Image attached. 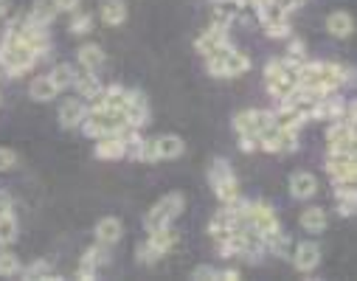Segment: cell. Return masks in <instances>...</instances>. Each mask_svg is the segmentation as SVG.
Returning a JSON list of instances; mask_svg holds the SVG:
<instances>
[{"instance_id": "obj_1", "label": "cell", "mask_w": 357, "mask_h": 281, "mask_svg": "<svg viewBox=\"0 0 357 281\" xmlns=\"http://www.w3.org/2000/svg\"><path fill=\"white\" fill-rule=\"evenodd\" d=\"M351 76H354V70L343 68L337 62H301L296 84L318 90L321 96H329V93H337L346 82H351Z\"/></svg>"}, {"instance_id": "obj_2", "label": "cell", "mask_w": 357, "mask_h": 281, "mask_svg": "<svg viewBox=\"0 0 357 281\" xmlns=\"http://www.w3.org/2000/svg\"><path fill=\"white\" fill-rule=\"evenodd\" d=\"M37 54L17 37L15 29H6V37L0 40V68H3V73L9 79H17L23 76L26 70H31L37 65Z\"/></svg>"}, {"instance_id": "obj_3", "label": "cell", "mask_w": 357, "mask_h": 281, "mask_svg": "<svg viewBox=\"0 0 357 281\" xmlns=\"http://www.w3.org/2000/svg\"><path fill=\"white\" fill-rule=\"evenodd\" d=\"M304 59H296V56H282V59H271L264 65V84H267V93L273 99H287L293 87H296V76H298V68H301Z\"/></svg>"}, {"instance_id": "obj_4", "label": "cell", "mask_w": 357, "mask_h": 281, "mask_svg": "<svg viewBox=\"0 0 357 281\" xmlns=\"http://www.w3.org/2000/svg\"><path fill=\"white\" fill-rule=\"evenodd\" d=\"M183 149H186V144H183V138L181 135H158V138H144L135 149H130V155L127 158H135V160H146V163H152V160H174V158H181L183 155Z\"/></svg>"}, {"instance_id": "obj_5", "label": "cell", "mask_w": 357, "mask_h": 281, "mask_svg": "<svg viewBox=\"0 0 357 281\" xmlns=\"http://www.w3.org/2000/svg\"><path fill=\"white\" fill-rule=\"evenodd\" d=\"M206 68L217 79H234V76H242L250 70V59L242 51H236L234 45H225L206 56Z\"/></svg>"}, {"instance_id": "obj_6", "label": "cell", "mask_w": 357, "mask_h": 281, "mask_svg": "<svg viewBox=\"0 0 357 281\" xmlns=\"http://www.w3.org/2000/svg\"><path fill=\"white\" fill-rule=\"evenodd\" d=\"M208 183H211V189L217 195V200L222 206H231L236 203L242 195H239V183H236V174L231 172L228 160L225 158H217L211 166H208Z\"/></svg>"}, {"instance_id": "obj_7", "label": "cell", "mask_w": 357, "mask_h": 281, "mask_svg": "<svg viewBox=\"0 0 357 281\" xmlns=\"http://www.w3.org/2000/svg\"><path fill=\"white\" fill-rule=\"evenodd\" d=\"M186 208V200H183V195L181 192H172V195H163L149 211H146V217H144V228H146V234L149 231H158V228H166V225H172L177 217H181V211Z\"/></svg>"}, {"instance_id": "obj_8", "label": "cell", "mask_w": 357, "mask_h": 281, "mask_svg": "<svg viewBox=\"0 0 357 281\" xmlns=\"http://www.w3.org/2000/svg\"><path fill=\"white\" fill-rule=\"evenodd\" d=\"M259 149H261V152H271V155L296 152V149H298V132L271 124L267 130H261V135H259Z\"/></svg>"}, {"instance_id": "obj_9", "label": "cell", "mask_w": 357, "mask_h": 281, "mask_svg": "<svg viewBox=\"0 0 357 281\" xmlns=\"http://www.w3.org/2000/svg\"><path fill=\"white\" fill-rule=\"evenodd\" d=\"M273 124V110H259V107H250V110H242L236 113L234 119V130L236 135H261V130H267Z\"/></svg>"}, {"instance_id": "obj_10", "label": "cell", "mask_w": 357, "mask_h": 281, "mask_svg": "<svg viewBox=\"0 0 357 281\" xmlns=\"http://www.w3.org/2000/svg\"><path fill=\"white\" fill-rule=\"evenodd\" d=\"M326 144H329V152H349V155H354V144H357L354 124H346L343 119L332 121L329 130H326Z\"/></svg>"}, {"instance_id": "obj_11", "label": "cell", "mask_w": 357, "mask_h": 281, "mask_svg": "<svg viewBox=\"0 0 357 281\" xmlns=\"http://www.w3.org/2000/svg\"><path fill=\"white\" fill-rule=\"evenodd\" d=\"M326 172H329L332 183H351L357 177V158L349 152H329Z\"/></svg>"}, {"instance_id": "obj_12", "label": "cell", "mask_w": 357, "mask_h": 281, "mask_svg": "<svg viewBox=\"0 0 357 281\" xmlns=\"http://www.w3.org/2000/svg\"><path fill=\"white\" fill-rule=\"evenodd\" d=\"M239 225H245V222H242V214H239L236 208L225 206L222 211H217V214L211 217V222H208V234H211L214 242H222V239H228L231 231H236Z\"/></svg>"}, {"instance_id": "obj_13", "label": "cell", "mask_w": 357, "mask_h": 281, "mask_svg": "<svg viewBox=\"0 0 357 281\" xmlns=\"http://www.w3.org/2000/svg\"><path fill=\"white\" fill-rule=\"evenodd\" d=\"M107 261H110V248L102 245V242H96L93 248H87V250H84L76 275H79L82 281H91V278H96V270H99L102 264H107Z\"/></svg>"}, {"instance_id": "obj_14", "label": "cell", "mask_w": 357, "mask_h": 281, "mask_svg": "<svg viewBox=\"0 0 357 281\" xmlns=\"http://www.w3.org/2000/svg\"><path fill=\"white\" fill-rule=\"evenodd\" d=\"M124 119L130 127H146L149 124V102L141 90H127V105H124Z\"/></svg>"}, {"instance_id": "obj_15", "label": "cell", "mask_w": 357, "mask_h": 281, "mask_svg": "<svg viewBox=\"0 0 357 281\" xmlns=\"http://www.w3.org/2000/svg\"><path fill=\"white\" fill-rule=\"evenodd\" d=\"M225 45H231L228 29H220V26H214V23H211V29H206V31L195 40V48H197V54H203V56H208V54H214V51H220V48H225Z\"/></svg>"}, {"instance_id": "obj_16", "label": "cell", "mask_w": 357, "mask_h": 281, "mask_svg": "<svg viewBox=\"0 0 357 281\" xmlns=\"http://www.w3.org/2000/svg\"><path fill=\"white\" fill-rule=\"evenodd\" d=\"M293 264L301 270V273H312L318 264H321V248L315 242H298L290 253Z\"/></svg>"}, {"instance_id": "obj_17", "label": "cell", "mask_w": 357, "mask_h": 281, "mask_svg": "<svg viewBox=\"0 0 357 281\" xmlns=\"http://www.w3.org/2000/svg\"><path fill=\"white\" fill-rule=\"evenodd\" d=\"M87 116V102L82 99H65L59 107V124L62 130H79Z\"/></svg>"}, {"instance_id": "obj_18", "label": "cell", "mask_w": 357, "mask_h": 281, "mask_svg": "<svg viewBox=\"0 0 357 281\" xmlns=\"http://www.w3.org/2000/svg\"><path fill=\"white\" fill-rule=\"evenodd\" d=\"M290 195L296 200H310L318 195V177L312 172H293L290 174Z\"/></svg>"}, {"instance_id": "obj_19", "label": "cell", "mask_w": 357, "mask_h": 281, "mask_svg": "<svg viewBox=\"0 0 357 281\" xmlns=\"http://www.w3.org/2000/svg\"><path fill=\"white\" fill-rule=\"evenodd\" d=\"M96 158L99 160H121V158H127V144H124L121 132L96 138Z\"/></svg>"}, {"instance_id": "obj_20", "label": "cell", "mask_w": 357, "mask_h": 281, "mask_svg": "<svg viewBox=\"0 0 357 281\" xmlns=\"http://www.w3.org/2000/svg\"><path fill=\"white\" fill-rule=\"evenodd\" d=\"M56 9H54V3L51 0H34V6L29 9V15H23L26 17V23L29 26H37V29H51V23L56 20Z\"/></svg>"}, {"instance_id": "obj_21", "label": "cell", "mask_w": 357, "mask_h": 281, "mask_svg": "<svg viewBox=\"0 0 357 281\" xmlns=\"http://www.w3.org/2000/svg\"><path fill=\"white\" fill-rule=\"evenodd\" d=\"M245 12L242 0H214V26L231 29V23Z\"/></svg>"}, {"instance_id": "obj_22", "label": "cell", "mask_w": 357, "mask_h": 281, "mask_svg": "<svg viewBox=\"0 0 357 281\" xmlns=\"http://www.w3.org/2000/svg\"><path fill=\"white\" fill-rule=\"evenodd\" d=\"M73 87H76V93H79V99H82V102H93V99L99 96V93L105 90V84L99 82V76H96V73H91V70L76 73Z\"/></svg>"}, {"instance_id": "obj_23", "label": "cell", "mask_w": 357, "mask_h": 281, "mask_svg": "<svg viewBox=\"0 0 357 281\" xmlns=\"http://www.w3.org/2000/svg\"><path fill=\"white\" fill-rule=\"evenodd\" d=\"M121 236H124V225H121L116 217H102V220L96 222V242L113 248V245L121 242Z\"/></svg>"}, {"instance_id": "obj_24", "label": "cell", "mask_w": 357, "mask_h": 281, "mask_svg": "<svg viewBox=\"0 0 357 281\" xmlns=\"http://www.w3.org/2000/svg\"><path fill=\"white\" fill-rule=\"evenodd\" d=\"M326 31L337 40H349L354 34V17L349 12H332L326 17Z\"/></svg>"}, {"instance_id": "obj_25", "label": "cell", "mask_w": 357, "mask_h": 281, "mask_svg": "<svg viewBox=\"0 0 357 281\" xmlns=\"http://www.w3.org/2000/svg\"><path fill=\"white\" fill-rule=\"evenodd\" d=\"M79 65H82V70L99 73L102 65H105V51H102V45H96V43H84V45L79 48Z\"/></svg>"}, {"instance_id": "obj_26", "label": "cell", "mask_w": 357, "mask_h": 281, "mask_svg": "<svg viewBox=\"0 0 357 281\" xmlns=\"http://www.w3.org/2000/svg\"><path fill=\"white\" fill-rule=\"evenodd\" d=\"M146 242L152 245V250H155L158 256H166V253L177 245V231H174L172 225L158 228V231H149V239H146Z\"/></svg>"}, {"instance_id": "obj_27", "label": "cell", "mask_w": 357, "mask_h": 281, "mask_svg": "<svg viewBox=\"0 0 357 281\" xmlns=\"http://www.w3.org/2000/svg\"><path fill=\"white\" fill-rule=\"evenodd\" d=\"M99 15H102V23L105 26H113L116 29V26H121L127 20V3H124V0H105Z\"/></svg>"}, {"instance_id": "obj_28", "label": "cell", "mask_w": 357, "mask_h": 281, "mask_svg": "<svg viewBox=\"0 0 357 281\" xmlns=\"http://www.w3.org/2000/svg\"><path fill=\"white\" fill-rule=\"evenodd\" d=\"M29 93H31L34 102H51V99L59 96V90H56V84L51 82V76H34L31 84H29Z\"/></svg>"}, {"instance_id": "obj_29", "label": "cell", "mask_w": 357, "mask_h": 281, "mask_svg": "<svg viewBox=\"0 0 357 281\" xmlns=\"http://www.w3.org/2000/svg\"><path fill=\"white\" fill-rule=\"evenodd\" d=\"M298 222H301V228H304L307 234H321V231L326 228V211H324V208H318V206L304 208Z\"/></svg>"}, {"instance_id": "obj_30", "label": "cell", "mask_w": 357, "mask_h": 281, "mask_svg": "<svg viewBox=\"0 0 357 281\" xmlns=\"http://www.w3.org/2000/svg\"><path fill=\"white\" fill-rule=\"evenodd\" d=\"M76 68L70 65V62H59L48 76H51V82L56 84V90L62 93V90H68V87H73V82H76Z\"/></svg>"}, {"instance_id": "obj_31", "label": "cell", "mask_w": 357, "mask_h": 281, "mask_svg": "<svg viewBox=\"0 0 357 281\" xmlns=\"http://www.w3.org/2000/svg\"><path fill=\"white\" fill-rule=\"evenodd\" d=\"M20 273H23L20 256L3 248V250H0V275H3V278H15V275H20Z\"/></svg>"}, {"instance_id": "obj_32", "label": "cell", "mask_w": 357, "mask_h": 281, "mask_svg": "<svg viewBox=\"0 0 357 281\" xmlns=\"http://www.w3.org/2000/svg\"><path fill=\"white\" fill-rule=\"evenodd\" d=\"M17 220H15V214L9 211V214H0V248H9L15 239H17Z\"/></svg>"}, {"instance_id": "obj_33", "label": "cell", "mask_w": 357, "mask_h": 281, "mask_svg": "<svg viewBox=\"0 0 357 281\" xmlns=\"http://www.w3.org/2000/svg\"><path fill=\"white\" fill-rule=\"evenodd\" d=\"M93 29V15H87V12H73V17H70V26H68V31L70 34H76V37H82V34H87Z\"/></svg>"}, {"instance_id": "obj_34", "label": "cell", "mask_w": 357, "mask_h": 281, "mask_svg": "<svg viewBox=\"0 0 357 281\" xmlns=\"http://www.w3.org/2000/svg\"><path fill=\"white\" fill-rule=\"evenodd\" d=\"M23 275H26V278H59V275L51 270V261H45V259L29 264V267L23 270Z\"/></svg>"}, {"instance_id": "obj_35", "label": "cell", "mask_w": 357, "mask_h": 281, "mask_svg": "<svg viewBox=\"0 0 357 281\" xmlns=\"http://www.w3.org/2000/svg\"><path fill=\"white\" fill-rule=\"evenodd\" d=\"M290 20H282V23H271V26H264V34L271 37V40H287L290 37Z\"/></svg>"}, {"instance_id": "obj_36", "label": "cell", "mask_w": 357, "mask_h": 281, "mask_svg": "<svg viewBox=\"0 0 357 281\" xmlns=\"http://www.w3.org/2000/svg\"><path fill=\"white\" fill-rule=\"evenodd\" d=\"M192 278H195V281H217V267H211V264H197V267L192 270Z\"/></svg>"}, {"instance_id": "obj_37", "label": "cell", "mask_w": 357, "mask_h": 281, "mask_svg": "<svg viewBox=\"0 0 357 281\" xmlns=\"http://www.w3.org/2000/svg\"><path fill=\"white\" fill-rule=\"evenodd\" d=\"M15 166H17V152L0 146V172H9V169H15Z\"/></svg>"}, {"instance_id": "obj_38", "label": "cell", "mask_w": 357, "mask_h": 281, "mask_svg": "<svg viewBox=\"0 0 357 281\" xmlns=\"http://www.w3.org/2000/svg\"><path fill=\"white\" fill-rule=\"evenodd\" d=\"M335 203H337V214H340V217H354V211H357V197H337Z\"/></svg>"}, {"instance_id": "obj_39", "label": "cell", "mask_w": 357, "mask_h": 281, "mask_svg": "<svg viewBox=\"0 0 357 281\" xmlns=\"http://www.w3.org/2000/svg\"><path fill=\"white\" fill-rule=\"evenodd\" d=\"M160 256L152 250V245L149 242H144V245H138V264H155Z\"/></svg>"}, {"instance_id": "obj_40", "label": "cell", "mask_w": 357, "mask_h": 281, "mask_svg": "<svg viewBox=\"0 0 357 281\" xmlns=\"http://www.w3.org/2000/svg\"><path fill=\"white\" fill-rule=\"evenodd\" d=\"M287 40H290V43H287V56H296V59H304V56H307V45H304L301 40H296L293 34H290Z\"/></svg>"}, {"instance_id": "obj_41", "label": "cell", "mask_w": 357, "mask_h": 281, "mask_svg": "<svg viewBox=\"0 0 357 281\" xmlns=\"http://www.w3.org/2000/svg\"><path fill=\"white\" fill-rule=\"evenodd\" d=\"M51 3H54V9H56L59 15H73V12L79 9L82 0H51Z\"/></svg>"}, {"instance_id": "obj_42", "label": "cell", "mask_w": 357, "mask_h": 281, "mask_svg": "<svg viewBox=\"0 0 357 281\" xmlns=\"http://www.w3.org/2000/svg\"><path fill=\"white\" fill-rule=\"evenodd\" d=\"M239 149L242 152H259V138L256 135H239Z\"/></svg>"}, {"instance_id": "obj_43", "label": "cell", "mask_w": 357, "mask_h": 281, "mask_svg": "<svg viewBox=\"0 0 357 281\" xmlns=\"http://www.w3.org/2000/svg\"><path fill=\"white\" fill-rule=\"evenodd\" d=\"M239 270L236 267H225V270H217V281H239Z\"/></svg>"}, {"instance_id": "obj_44", "label": "cell", "mask_w": 357, "mask_h": 281, "mask_svg": "<svg viewBox=\"0 0 357 281\" xmlns=\"http://www.w3.org/2000/svg\"><path fill=\"white\" fill-rule=\"evenodd\" d=\"M12 211V195L6 189H0V214H9Z\"/></svg>"}, {"instance_id": "obj_45", "label": "cell", "mask_w": 357, "mask_h": 281, "mask_svg": "<svg viewBox=\"0 0 357 281\" xmlns=\"http://www.w3.org/2000/svg\"><path fill=\"white\" fill-rule=\"evenodd\" d=\"M6 12H9V6H6V0H0V17H6Z\"/></svg>"}, {"instance_id": "obj_46", "label": "cell", "mask_w": 357, "mask_h": 281, "mask_svg": "<svg viewBox=\"0 0 357 281\" xmlns=\"http://www.w3.org/2000/svg\"><path fill=\"white\" fill-rule=\"evenodd\" d=\"M0 23H3V17H0Z\"/></svg>"}]
</instances>
